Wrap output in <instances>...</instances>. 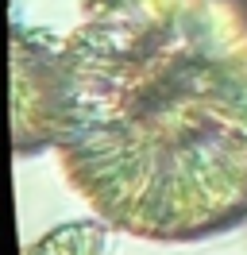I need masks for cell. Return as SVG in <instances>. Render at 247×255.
<instances>
[{"label": "cell", "instance_id": "2", "mask_svg": "<svg viewBox=\"0 0 247 255\" xmlns=\"http://www.w3.org/2000/svg\"><path fill=\"white\" fill-rule=\"evenodd\" d=\"M12 78H15V151H39L58 139V97H62V47L35 39L15 27L12 35Z\"/></svg>", "mask_w": 247, "mask_h": 255}, {"label": "cell", "instance_id": "1", "mask_svg": "<svg viewBox=\"0 0 247 255\" xmlns=\"http://www.w3.org/2000/svg\"><path fill=\"white\" fill-rule=\"evenodd\" d=\"M54 147L120 228L247 221V0H89L62 47Z\"/></svg>", "mask_w": 247, "mask_h": 255}]
</instances>
